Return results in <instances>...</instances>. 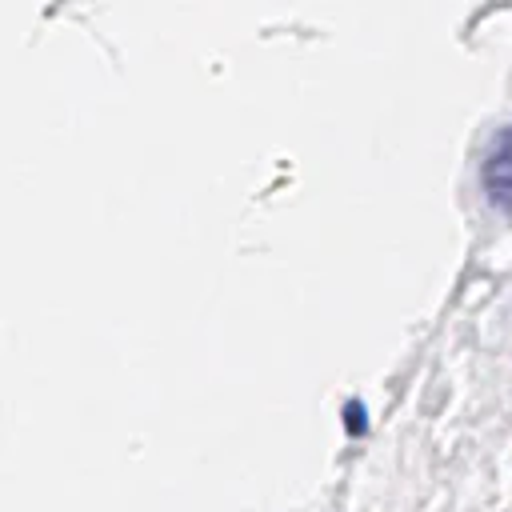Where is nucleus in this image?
Returning a JSON list of instances; mask_svg holds the SVG:
<instances>
[{
    "mask_svg": "<svg viewBox=\"0 0 512 512\" xmlns=\"http://www.w3.org/2000/svg\"><path fill=\"white\" fill-rule=\"evenodd\" d=\"M480 184H484V196L496 212L512 216V124L496 132V140L488 144L484 152V164H480Z\"/></svg>",
    "mask_w": 512,
    "mask_h": 512,
    "instance_id": "obj_1",
    "label": "nucleus"
}]
</instances>
